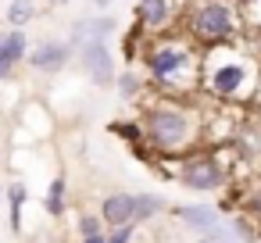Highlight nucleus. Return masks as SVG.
<instances>
[{
    "label": "nucleus",
    "mask_w": 261,
    "mask_h": 243,
    "mask_svg": "<svg viewBox=\"0 0 261 243\" xmlns=\"http://www.w3.org/2000/svg\"><path fill=\"white\" fill-rule=\"evenodd\" d=\"M243 211H247V214H250V218L261 225V182H257V186L247 193V200H243Z\"/></svg>",
    "instance_id": "a211bd4d"
},
{
    "label": "nucleus",
    "mask_w": 261,
    "mask_h": 243,
    "mask_svg": "<svg viewBox=\"0 0 261 243\" xmlns=\"http://www.w3.org/2000/svg\"><path fill=\"white\" fill-rule=\"evenodd\" d=\"M8 207H11V229L22 232V207H25V182L8 186Z\"/></svg>",
    "instance_id": "2eb2a0df"
},
{
    "label": "nucleus",
    "mask_w": 261,
    "mask_h": 243,
    "mask_svg": "<svg viewBox=\"0 0 261 243\" xmlns=\"http://www.w3.org/2000/svg\"><path fill=\"white\" fill-rule=\"evenodd\" d=\"M93 4H97V8H104V4H111V0H93Z\"/></svg>",
    "instance_id": "5701e85b"
},
{
    "label": "nucleus",
    "mask_w": 261,
    "mask_h": 243,
    "mask_svg": "<svg viewBox=\"0 0 261 243\" xmlns=\"http://www.w3.org/2000/svg\"><path fill=\"white\" fill-rule=\"evenodd\" d=\"M165 211H168V204H165L161 193H133V225L150 222V218H158Z\"/></svg>",
    "instance_id": "f8f14e48"
},
{
    "label": "nucleus",
    "mask_w": 261,
    "mask_h": 243,
    "mask_svg": "<svg viewBox=\"0 0 261 243\" xmlns=\"http://www.w3.org/2000/svg\"><path fill=\"white\" fill-rule=\"evenodd\" d=\"M22 61H25V33L22 29L0 33V83H4Z\"/></svg>",
    "instance_id": "9d476101"
},
{
    "label": "nucleus",
    "mask_w": 261,
    "mask_h": 243,
    "mask_svg": "<svg viewBox=\"0 0 261 243\" xmlns=\"http://www.w3.org/2000/svg\"><path fill=\"white\" fill-rule=\"evenodd\" d=\"M97 232H104L100 214H83V218H79V239H83V236H97Z\"/></svg>",
    "instance_id": "6ab92c4d"
},
{
    "label": "nucleus",
    "mask_w": 261,
    "mask_h": 243,
    "mask_svg": "<svg viewBox=\"0 0 261 243\" xmlns=\"http://www.w3.org/2000/svg\"><path fill=\"white\" fill-rule=\"evenodd\" d=\"M47 4H50V8H61V4H68V0H47Z\"/></svg>",
    "instance_id": "4be33fe9"
},
{
    "label": "nucleus",
    "mask_w": 261,
    "mask_h": 243,
    "mask_svg": "<svg viewBox=\"0 0 261 243\" xmlns=\"http://www.w3.org/2000/svg\"><path fill=\"white\" fill-rule=\"evenodd\" d=\"M115 90H118V97H122V100H133V97H140V93H143V79H140L136 72H122V75L115 79Z\"/></svg>",
    "instance_id": "dca6fc26"
},
{
    "label": "nucleus",
    "mask_w": 261,
    "mask_h": 243,
    "mask_svg": "<svg viewBox=\"0 0 261 243\" xmlns=\"http://www.w3.org/2000/svg\"><path fill=\"white\" fill-rule=\"evenodd\" d=\"M100 222L104 225H133V193L125 190H115V193H104L100 197Z\"/></svg>",
    "instance_id": "1a4fd4ad"
},
{
    "label": "nucleus",
    "mask_w": 261,
    "mask_h": 243,
    "mask_svg": "<svg viewBox=\"0 0 261 243\" xmlns=\"http://www.w3.org/2000/svg\"><path fill=\"white\" fill-rule=\"evenodd\" d=\"M240 29L236 22V11L222 0H211V4L197 8L193 11V36L204 40V43H222V40H232Z\"/></svg>",
    "instance_id": "20e7f679"
},
{
    "label": "nucleus",
    "mask_w": 261,
    "mask_h": 243,
    "mask_svg": "<svg viewBox=\"0 0 261 243\" xmlns=\"http://www.w3.org/2000/svg\"><path fill=\"white\" fill-rule=\"evenodd\" d=\"M172 218H179L186 229L204 232V236H211L222 225V211L215 204H179V207H172Z\"/></svg>",
    "instance_id": "423d86ee"
},
{
    "label": "nucleus",
    "mask_w": 261,
    "mask_h": 243,
    "mask_svg": "<svg viewBox=\"0 0 261 243\" xmlns=\"http://www.w3.org/2000/svg\"><path fill=\"white\" fill-rule=\"evenodd\" d=\"M68 58H72V43L47 40V43H40L25 61H29V68H36V72H61V68L68 65Z\"/></svg>",
    "instance_id": "6e6552de"
},
{
    "label": "nucleus",
    "mask_w": 261,
    "mask_h": 243,
    "mask_svg": "<svg viewBox=\"0 0 261 243\" xmlns=\"http://www.w3.org/2000/svg\"><path fill=\"white\" fill-rule=\"evenodd\" d=\"M190 68H193V54L182 43H161L147 54V72L161 90H175Z\"/></svg>",
    "instance_id": "7ed1b4c3"
},
{
    "label": "nucleus",
    "mask_w": 261,
    "mask_h": 243,
    "mask_svg": "<svg viewBox=\"0 0 261 243\" xmlns=\"http://www.w3.org/2000/svg\"><path fill=\"white\" fill-rule=\"evenodd\" d=\"M115 33V18H83L75 22V33H72V47H86V43H108V36Z\"/></svg>",
    "instance_id": "9b49d317"
},
{
    "label": "nucleus",
    "mask_w": 261,
    "mask_h": 243,
    "mask_svg": "<svg viewBox=\"0 0 261 243\" xmlns=\"http://www.w3.org/2000/svg\"><path fill=\"white\" fill-rule=\"evenodd\" d=\"M136 22L147 29H158L168 22V0H140L136 4Z\"/></svg>",
    "instance_id": "ddd939ff"
},
{
    "label": "nucleus",
    "mask_w": 261,
    "mask_h": 243,
    "mask_svg": "<svg viewBox=\"0 0 261 243\" xmlns=\"http://www.w3.org/2000/svg\"><path fill=\"white\" fill-rule=\"evenodd\" d=\"M257 86H261V72H257Z\"/></svg>",
    "instance_id": "393cba45"
},
{
    "label": "nucleus",
    "mask_w": 261,
    "mask_h": 243,
    "mask_svg": "<svg viewBox=\"0 0 261 243\" xmlns=\"http://www.w3.org/2000/svg\"><path fill=\"white\" fill-rule=\"evenodd\" d=\"M207 90L218 97V100H240L247 93V83H250V68L243 61H218L207 68Z\"/></svg>",
    "instance_id": "39448f33"
},
{
    "label": "nucleus",
    "mask_w": 261,
    "mask_h": 243,
    "mask_svg": "<svg viewBox=\"0 0 261 243\" xmlns=\"http://www.w3.org/2000/svg\"><path fill=\"white\" fill-rule=\"evenodd\" d=\"M43 207H47L50 218H61V214H65V175H61V172L50 179L47 197H43Z\"/></svg>",
    "instance_id": "4468645a"
},
{
    "label": "nucleus",
    "mask_w": 261,
    "mask_h": 243,
    "mask_svg": "<svg viewBox=\"0 0 261 243\" xmlns=\"http://www.w3.org/2000/svg\"><path fill=\"white\" fill-rule=\"evenodd\" d=\"M33 15H36L33 0H11V8H8V22H11V25H29Z\"/></svg>",
    "instance_id": "f3484780"
},
{
    "label": "nucleus",
    "mask_w": 261,
    "mask_h": 243,
    "mask_svg": "<svg viewBox=\"0 0 261 243\" xmlns=\"http://www.w3.org/2000/svg\"><path fill=\"white\" fill-rule=\"evenodd\" d=\"M79 58H83L86 75H90L97 86H108V83L115 79V58H111V47H108V43H86V47L79 50Z\"/></svg>",
    "instance_id": "0eeeda50"
},
{
    "label": "nucleus",
    "mask_w": 261,
    "mask_h": 243,
    "mask_svg": "<svg viewBox=\"0 0 261 243\" xmlns=\"http://www.w3.org/2000/svg\"><path fill=\"white\" fill-rule=\"evenodd\" d=\"M140 129H143L147 147H154L158 154H168V157L186 154L197 140L193 111H186L182 104H172V100H158L154 107H147L140 118Z\"/></svg>",
    "instance_id": "f257e3e1"
},
{
    "label": "nucleus",
    "mask_w": 261,
    "mask_h": 243,
    "mask_svg": "<svg viewBox=\"0 0 261 243\" xmlns=\"http://www.w3.org/2000/svg\"><path fill=\"white\" fill-rule=\"evenodd\" d=\"M83 243H108V232H97V236H83Z\"/></svg>",
    "instance_id": "412c9836"
},
{
    "label": "nucleus",
    "mask_w": 261,
    "mask_h": 243,
    "mask_svg": "<svg viewBox=\"0 0 261 243\" xmlns=\"http://www.w3.org/2000/svg\"><path fill=\"white\" fill-rule=\"evenodd\" d=\"M133 236H136V225H115L108 232V243H133Z\"/></svg>",
    "instance_id": "aec40b11"
},
{
    "label": "nucleus",
    "mask_w": 261,
    "mask_h": 243,
    "mask_svg": "<svg viewBox=\"0 0 261 243\" xmlns=\"http://www.w3.org/2000/svg\"><path fill=\"white\" fill-rule=\"evenodd\" d=\"M175 179H179L186 190H193V193H218V190H225V182H229V168H225L215 154H190V157L179 165Z\"/></svg>",
    "instance_id": "f03ea898"
},
{
    "label": "nucleus",
    "mask_w": 261,
    "mask_h": 243,
    "mask_svg": "<svg viewBox=\"0 0 261 243\" xmlns=\"http://www.w3.org/2000/svg\"><path fill=\"white\" fill-rule=\"evenodd\" d=\"M197 243H211V239H207V236H200V239H197Z\"/></svg>",
    "instance_id": "b1692460"
}]
</instances>
